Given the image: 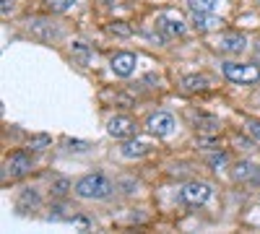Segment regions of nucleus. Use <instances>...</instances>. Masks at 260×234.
<instances>
[{"mask_svg": "<svg viewBox=\"0 0 260 234\" xmlns=\"http://www.w3.org/2000/svg\"><path fill=\"white\" fill-rule=\"evenodd\" d=\"M76 195L78 198H86V200H99V198H107V195H112V190L115 185L107 180L104 175H86L76 182Z\"/></svg>", "mask_w": 260, "mask_h": 234, "instance_id": "nucleus-1", "label": "nucleus"}, {"mask_svg": "<svg viewBox=\"0 0 260 234\" xmlns=\"http://www.w3.org/2000/svg\"><path fill=\"white\" fill-rule=\"evenodd\" d=\"M224 76L232 81V83H255L260 81V68L252 65V62H224L221 65Z\"/></svg>", "mask_w": 260, "mask_h": 234, "instance_id": "nucleus-2", "label": "nucleus"}, {"mask_svg": "<svg viewBox=\"0 0 260 234\" xmlns=\"http://www.w3.org/2000/svg\"><path fill=\"white\" fill-rule=\"evenodd\" d=\"M156 26H159L164 34H169V37H182V34L187 31V21H185V16H182L180 11L169 8V11H161V13H159Z\"/></svg>", "mask_w": 260, "mask_h": 234, "instance_id": "nucleus-3", "label": "nucleus"}, {"mask_svg": "<svg viewBox=\"0 0 260 234\" xmlns=\"http://www.w3.org/2000/svg\"><path fill=\"white\" fill-rule=\"evenodd\" d=\"M211 185L208 182H187L182 190H180V200L187 203V206H201L211 198Z\"/></svg>", "mask_w": 260, "mask_h": 234, "instance_id": "nucleus-4", "label": "nucleus"}, {"mask_svg": "<svg viewBox=\"0 0 260 234\" xmlns=\"http://www.w3.org/2000/svg\"><path fill=\"white\" fill-rule=\"evenodd\" d=\"M146 130L151 136H156V138H164V136H169L172 130H175V117H172L169 112H154L146 120Z\"/></svg>", "mask_w": 260, "mask_h": 234, "instance_id": "nucleus-5", "label": "nucleus"}, {"mask_svg": "<svg viewBox=\"0 0 260 234\" xmlns=\"http://www.w3.org/2000/svg\"><path fill=\"white\" fill-rule=\"evenodd\" d=\"M107 133L117 141H127L136 136V122L130 117H122V115H115L110 122H107Z\"/></svg>", "mask_w": 260, "mask_h": 234, "instance_id": "nucleus-6", "label": "nucleus"}, {"mask_svg": "<svg viewBox=\"0 0 260 234\" xmlns=\"http://www.w3.org/2000/svg\"><path fill=\"white\" fill-rule=\"evenodd\" d=\"M31 164H34V159H31L29 151H16V154H11L6 159V175L21 177V175H26L29 169H31Z\"/></svg>", "mask_w": 260, "mask_h": 234, "instance_id": "nucleus-7", "label": "nucleus"}, {"mask_svg": "<svg viewBox=\"0 0 260 234\" xmlns=\"http://www.w3.org/2000/svg\"><path fill=\"white\" fill-rule=\"evenodd\" d=\"M112 73L115 76H120V78H127V76H133V71H136V55L133 52H117L115 57H112Z\"/></svg>", "mask_w": 260, "mask_h": 234, "instance_id": "nucleus-8", "label": "nucleus"}, {"mask_svg": "<svg viewBox=\"0 0 260 234\" xmlns=\"http://www.w3.org/2000/svg\"><path fill=\"white\" fill-rule=\"evenodd\" d=\"M245 45H247V39H245L242 34H237V31H234V34H224V37L219 39V45H216V47H219L221 52H232V55H234V52H242Z\"/></svg>", "mask_w": 260, "mask_h": 234, "instance_id": "nucleus-9", "label": "nucleus"}, {"mask_svg": "<svg viewBox=\"0 0 260 234\" xmlns=\"http://www.w3.org/2000/svg\"><path fill=\"white\" fill-rule=\"evenodd\" d=\"M195 130L203 138H211V136H219L221 133V122L216 117H195Z\"/></svg>", "mask_w": 260, "mask_h": 234, "instance_id": "nucleus-10", "label": "nucleus"}, {"mask_svg": "<svg viewBox=\"0 0 260 234\" xmlns=\"http://www.w3.org/2000/svg\"><path fill=\"white\" fill-rule=\"evenodd\" d=\"M151 151V146L146 143V141H133V138H127L125 143H122V148H120V154L122 156H127V159H136V156H146Z\"/></svg>", "mask_w": 260, "mask_h": 234, "instance_id": "nucleus-11", "label": "nucleus"}, {"mask_svg": "<svg viewBox=\"0 0 260 234\" xmlns=\"http://www.w3.org/2000/svg\"><path fill=\"white\" fill-rule=\"evenodd\" d=\"M224 24L221 18H216L213 13H192V26L198 31H211V29H219Z\"/></svg>", "mask_w": 260, "mask_h": 234, "instance_id": "nucleus-12", "label": "nucleus"}, {"mask_svg": "<svg viewBox=\"0 0 260 234\" xmlns=\"http://www.w3.org/2000/svg\"><path fill=\"white\" fill-rule=\"evenodd\" d=\"M221 0H187V8L192 13H213L216 8H219Z\"/></svg>", "mask_w": 260, "mask_h": 234, "instance_id": "nucleus-13", "label": "nucleus"}, {"mask_svg": "<svg viewBox=\"0 0 260 234\" xmlns=\"http://www.w3.org/2000/svg\"><path fill=\"white\" fill-rule=\"evenodd\" d=\"M182 86H185V91H203V89H208V78L206 76H185Z\"/></svg>", "mask_w": 260, "mask_h": 234, "instance_id": "nucleus-14", "label": "nucleus"}, {"mask_svg": "<svg viewBox=\"0 0 260 234\" xmlns=\"http://www.w3.org/2000/svg\"><path fill=\"white\" fill-rule=\"evenodd\" d=\"M31 34L39 37V39H52V37H57V29L55 26L47 29V21H34V24H31Z\"/></svg>", "mask_w": 260, "mask_h": 234, "instance_id": "nucleus-15", "label": "nucleus"}, {"mask_svg": "<svg viewBox=\"0 0 260 234\" xmlns=\"http://www.w3.org/2000/svg\"><path fill=\"white\" fill-rule=\"evenodd\" d=\"M73 57L81 62V65H89V60H91V50L83 45V42H73V47H71Z\"/></svg>", "mask_w": 260, "mask_h": 234, "instance_id": "nucleus-16", "label": "nucleus"}, {"mask_svg": "<svg viewBox=\"0 0 260 234\" xmlns=\"http://www.w3.org/2000/svg\"><path fill=\"white\" fill-rule=\"evenodd\" d=\"M252 175H255V164H252V161L234 164V180H250Z\"/></svg>", "mask_w": 260, "mask_h": 234, "instance_id": "nucleus-17", "label": "nucleus"}, {"mask_svg": "<svg viewBox=\"0 0 260 234\" xmlns=\"http://www.w3.org/2000/svg\"><path fill=\"white\" fill-rule=\"evenodd\" d=\"M107 34H112V37H130L133 31H130V26L125 24V21H112V24L107 26Z\"/></svg>", "mask_w": 260, "mask_h": 234, "instance_id": "nucleus-18", "label": "nucleus"}, {"mask_svg": "<svg viewBox=\"0 0 260 234\" xmlns=\"http://www.w3.org/2000/svg\"><path fill=\"white\" fill-rule=\"evenodd\" d=\"M45 3H47L50 11H55V13H65V11H71V8H73L76 0H45Z\"/></svg>", "mask_w": 260, "mask_h": 234, "instance_id": "nucleus-19", "label": "nucleus"}, {"mask_svg": "<svg viewBox=\"0 0 260 234\" xmlns=\"http://www.w3.org/2000/svg\"><path fill=\"white\" fill-rule=\"evenodd\" d=\"M50 146V136H34L29 141V148L31 151H42V148H47Z\"/></svg>", "mask_w": 260, "mask_h": 234, "instance_id": "nucleus-20", "label": "nucleus"}, {"mask_svg": "<svg viewBox=\"0 0 260 234\" xmlns=\"http://www.w3.org/2000/svg\"><path fill=\"white\" fill-rule=\"evenodd\" d=\"M29 203H31V206H37V203H39L37 193H31V190H26V193L21 195V200H18V211H24V208H26Z\"/></svg>", "mask_w": 260, "mask_h": 234, "instance_id": "nucleus-21", "label": "nucleus"}, {"mask_svg": "<svg viewBox=\"0 0 260 234\" xmlns=\"http://www.w3.org/2000/svg\"><path fill=\"white\" fill-rule=\"evenodd\" d=\"M71 190V182L68 180H55L52 182V195H65Z\"/></svg>", "mask_w": 260, "mask_h": 234, "instance_id": "nucleus-22", "label": "nucleus"}, {"mask_svg": "<svg viewBox=\"0 0 260 234\" xmlns=\"http://www.w3.org/2000/svg\"><path fill=\"white\" fill-rule=\"evenodd\" d=\"M226 164V154H213L211 156V166L213 169H219V166H224Z\"/></svg>", "mask_w": 260, "mask_h": 234, "instance_id": "nucleus-23", "label": "nucleus"}, {"mask_svg": "<svg viewBox=\"0 0 260 234\" xmlns=\"http://www.w3.org/2000/svg\"><path fill=\"white\" fill-rule=\"evenodd\" d=\"M247 130H250V133H252V136H255V138L260 141V122H257V120H252V122H247Z\"/></svg>", "mask_w": 260, "mask_h": 234, "instance_id": "nucleus-24", "label": "nucleus"}, {"mask_svg": "<svg viewBox=\"0 0 260 234\" xmlns=\"http://www.w3.org/2000/svg\"><path fill=\"white\" fill-rule=\"evenodd\" d=\"M0 11H3V16H8L13 11V0H3V6H0Z\"/></svg>", "mask_w": 260, "mask_h": 234, "instance_id": "nucleus-25", "label": "nucleus"}, {"mask_svg": "<svg viewBox=\"0 0 260 234\" xmlns=\"http://www.w3.org/2000/svg\"><path fill=\"white\" fill-rule=\"evenodd\" d=\"M257 3H260V0H257Z\"/></svg>", "mask_w": 260, "mask_h": 234, "instance_id": "nucleus-26", "label": "nucleus"}]
</instances>
